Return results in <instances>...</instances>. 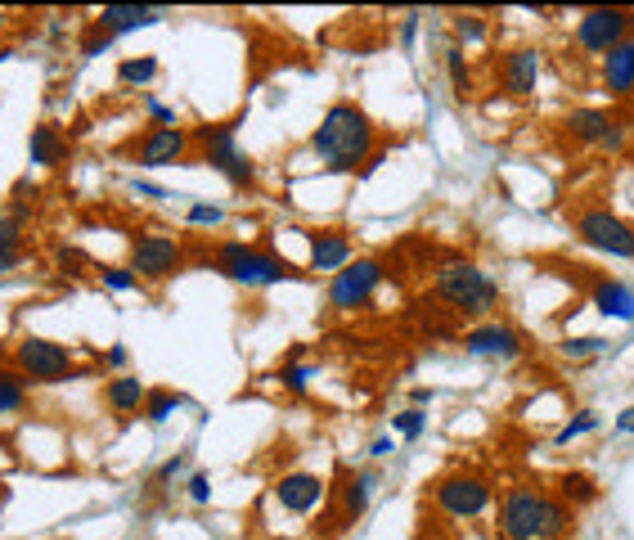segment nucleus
<instances>
[{"label": "nucleus", "mask_w": 634, "mask_h": 540, "mask_svg": "<svg viewBox=\"0 0 634 540\" xmlns=\"http://www.w3.org/2000/svg\"><path fill=\"white\" fill-rule=\"evenodd\" d=\"M239 122L243 118L199 127L194 131V149H199V163H207L216 176H226L230 190H252L256 185V163L239 149Z\"/></svg>", "instance_id": "obj_4"}, {"label": "nucleus", "mask_w": 634, "mask_h": 540, "mask_svg": "<svg viewBox=\"0 0 634 540\" xmlns=\"http://www.w3.org/2000/svg\"><path fill=\"white\" fill-rule=\"evenodd\" d=\"M0 27H5V14H0Z\"/></svg>", "instance_id": "obj_50"}, {"label": "nucleus", "mask_w": 634, "mask_h": 540, "mask_svg": "<svg viewBox=\"0 0 634 540\" xmlns=\"http://www.w3.org/2000/svg\"><path fill=\"white\" fill-rule=\"evenodd\" d=\"M553 495H563L572 509H576V504H594V500H599V482H594L589 473H563V478H558V491Z\"/></svg>", "instance_id": "obj_27"}, {"label": "nucleus", "mask_w": 634, "mask_h": 540, "mask_svg": "<svg viewBox=\"0 0 634 540\" xmlns=\"http://www.w3.org/2000/svg\"><path fill=\"white\" fill-rule=\"evenodd\" d=\"M77 351L55 343V338H41V334H23L10 351V365L27 379V387H50V383H68V379H91V370H82Z\"/></svg>", "instance_id": "obj_5"}, {"label": "nucleus", "mask_w": 634, "mask_h": 540, "mask_svg": "<svg viewBox=\"0 0 634 540\" xmlns=\"http://www.w3.org/2000/svg\"><path fill=\"white\" fill-rule=\"evenodd\" d=\"M436 298L459 311V315H472L477 324L481 320H495V307H500V279H491L477 262H445L432 279Z\"/></svg>", "instance_id": "obj_3"}, {"label": "nucleus", "mask_w": 634, "mask_h": 540, "mask_svg": "<svg viewBox=\"0 0 634 540\" xmlns=\"http://www.w3.org/2000/svg\"><path fill=\"white\" fill-rule=\"evenodd\" d=\"M190 154H194V135L184 127H148L122 144V158L140 167H190Z\"/></svg>", "instance_id": "obj_7"}, {"label": "nucleus", "mask_w": 634, "mask_h": 540, "mask_svg": "<svg viewBox=\"0 0 634 540\" xmlns=\"http://www.w3.org/2000/svg\"><path fill=\"white\" fill-rule=\"evenodd\" d=\"M392 428L400 432V437H405V442H419V437H423V432H428V415H423V410H415V406H409V410L392 415Z\"/></svg>", "instance_id": "obj_32"}, {"label": "nucleus", "mask_w": 634, "mask_h": 540, "mask_svg": "<svg viewBox=\"0 0 634 540\" xmlns=\"http://www.w3.org/2000/svg\"><path fill=\"white\" fill-rule=\"evenodd\" d=\"M589 302L603 320H634V284L617 279V275H599L589 284Z\"/></svg>", "instance_id": "obj_19"}, {"label": "nucleus", "mask_w": 634, "mask_h": 540, "mask_svg": "<svg viewBox=\"0 0 634 540\" xmlns=\"http://www.w3.org/2000/svg\"><path fill=\"white\" fill-rule=\"evenodd\" d=\"M167 19V10H158V5H104L99 14H95V23L104 27V32H113V36H127V32H140V27H154V23H163Z\"/></svg>", "instance_id": "obj_20"}, {"label": "nucleus", "mask_w": 634, "mask_h": 540, "mask_svg": "<svg viewBox=\"0 0 634 540\" xmlns=\"http://www.w3.org/2000/svg\"><path fill=\"white\" fill-rule=\"evenodd\" d=\"M14 266H23V248H0V275H10Z\"/></svg>", "instance_id": "obj_45"}, {"label": "nucleus", "mask_w": 634, "mask_h": 540, "mask_svg": "<svg viewBox=\"0 0 634 540\" xmlns=\"http://www.w3.org/2000/svg\"><path fill=\"white\" fill-rule=\"evenodd\" d=\"M445 72H451L455 95L468 99V95H472V72H468V55H464V46H451V50H445Z\"/></svg>", "instance_id": "obj_29"}, {"label": "nucleus", "mask_w": 634, "mask_h": 540, "mask_svg": "<svg viewBox=\"0 0 634 540\" xmlns=\"http://www.w3.org/2000/svg\"><path fill=\"white\" fill-rule=\"evenodd\" d=\"M374 144H379V127L374 118L364 113L360 104L351 99H338L324 108L320 127L311 131V154L324 163V171L333 176H351V171H364L369 158H374Z\"/></svg>", "instance_id": "obj_1"}, {"label": "nucleus", "mask_w": 634, "mask_h": 540, "mask_svg": "<svg viewBox=\"0 0 634 540\" xmlns=\"http://www.w3.org/2000/svg\"><path fill=\"white\" fill-rule=\"evenodd\" d=\"M212 266L226 279L243 284V288H271V284H284V279H307V271H297L288 257H279V252H271V248H256L248 239L216 243Z\"/></svg>", "instance_id": "obj_2"}, {"label": "nucleus", "mask_w": 634, "mask_h": 540, "mask_svg": "<svg viewBox=\"0 0 634 540\" xmlns=\"http://www.w3.org/2000/svg\"><path fill=\"white\" fill-rule=\"evenodd\" d=\"M311 379H315V365H284V370H279V383H284V392H292V396H302V392L311 387Z\"/></svg>", "instance_id": "obj_37"}, {"label": "nucleus", "mask_w": 634, "mask_h": 540, "mask_svg": "<svg viewBox=\"0 0 634 540\" xmlns=\"http://www.w3.org/2000/svg\"><path fill=\"white\" fill-rule=\"evenodd\" d=\"M455 41H464V46H481L487 41V32H491V23L481 19V14H455Z\"/></svg>", "instance_id": "obj_30"}, {"label": "nucleus", "mask_w": 634, "mask_h": 540, "mask_svg": "<svg viewBox=\"0 0 634 540\" xmlns=\"http://www.w3.org/2000/svg\"><path fill=\"white\" fill-rule=\"evenodd\" d=\"M419 406H432V387H415V410Z\"/></svg>", "instance_id": "obj_48"}, {"label": "nucleus", "mask_w": 634, "mask_h": 540, "mask_svg": "<svg viewBox=\"0 0 634 540\" xmlns=\"http://www.w3.org/2000/svg\"><path fill=\"white\" fill-rule=\"evenodd\" d=\"M184 221L199 226V230H216L220 221H226V207H216V203H190V207H184Z\"/></svg>", "instance_id": "obj_33"}, {"label": "nucleus", "mask_w": 634, "mask_h": 540, "mask_svg": "<svg viewBox=\"0 0 634 540\" xmlns=\"http://www.w3.org/2000/svg\"><path fill=\"white\" fill-rule=\"evenodd\" d=\"M144 113H148V122H154V127H180L176 122V108L163 104L158 95H144Z\"/></svg>", "instance_id": "obj_39"}, {"label": "nucleus", "mask_w": 634, "mask_h": 540, "mask_svg": "<svg viewBox=\"0 0 634 540\" xmlns=\"http://www.w3.org/2000/svg\"><path fill=\"white\" fill-rule=\"evenodd\" d=\"M576 239L603 257H617V262H634V226L621 221L617 212L608 207H585L576 212Z\"/></svg>", "instance_id": "obj_9"}, {"label": "nucleus", "mask_w": 634, "mask_h": 540, "mask_svg": "<svg viewBox=\"0 0 634 540\" xmlns=\"http://www.w3.org/2000/svg\"><path fill=\"white\" fill-rule=\"evenodd\" d=\"M23 406H27V379L10 365V360H0V419L19 415Z\"/></svg>", "instance_id": "obj_26"}, {"label": "nucleus", "mask_w": 634, "mask_h": 540, "mask_svg": "<svg viewBox=\"0 0 634 540\" xmlns=\"http://www.w3.org/2000/svg\"><path fill=\"white\" fill-rule=\"evenodd\" d=\"M495 487L481 473H445L432 482V509L445 514L451 523H472L491 509Z\"/></svg>", "instance_id": "obj_6"}, {"label": "nucleus", "mask_w": 634, "mask_h": 540, "mask_svg": "<svg viewBox=\"0 0 634 540\" xmlns=\"http://www.w3.org/2000/svg\"><path fill=\"white\" fill-rule=\"evenodd\" d=\"M158 77V59L154 55H140V59H122L118 63V86H148Z\"/></svg>", "instance_id": "obj_28"}, {"label": "nucleus", "mask_w": 634, "mask_h": 540, "mask_svg": "<svg viewBox=\"0 0 634 540\" xmlns=\"http://www.w3.org/2000/svg\"><path fill=\"white\" fill-rule=\"evenodd\" d=\"M184 266V248L171 235H135L131 239V271L140 284H163Z\"/></svg>", "instance_id": "obj_11"}, {"label": "nucleus", "mask_w": 634, "mask_h": 540, "mask_svg": "<svg viewBox=\"0 0 634 540\" xmlns=\"http://www.w3.org/2000/svg\"><path fill=\"white\" fill-rule=\"evenodd\" d=\"M441 540H464V536H441Z\"/></svg>", "instance_id": "obj_49"}, {"label": "nucleus", "mask_w": 634, "mask_h": 540, "mask_svg": "<svg viewBox=\"0 0 634 540\" xmlns=\"http://www.w3.org/2000/svg\"><path fill=\"white\" fill-rule=\"evenodd\" d=\"M415 36H419V14H405L400 19V46L409 50V46H415Z\"/></svg>", "instance_id": "obj_44"}, {"label": "nucleus", "mask_w": 634, "mask_h": 540, "mask_svg": "<svg viewBox=\"0 0 634 540\" xmlns=\"http://www.w3.org/2000/svg\"><path fill=\"white\" fill-rule=\"evenodd\" d=\"M190 406V396L184 392H171V387H148V396H144V423H154V428H163L176 410H184Z\"/></svg>", "instance_id": "obj_25"}, {"label": "nucleus", "mask_w": 634, "mask_h": 540, "mask_svg": "<svg viewBox=\"0 0 634 540\" xmlns=\"http://www.w3.org/2000/svg\"><path fill=\"white\" fill-rule=\"evenodd\" d=\"M617 432H625V437L634 432V406H625V410L617 415Z\"/></svg>", "instance_id": "obj_46"}, {"label": "nucleus", "mask_w": 634, "mask_h": 540, "mask_svg": "<svg viewBox=\"0 0 634 540\" xmlns=\"http://www.w3.org/2000/svg\"><path fill=\"white\" fill-rule=\"evenodd\" d=\"M307 248H311V257H307V271L315 275H338L351 257H356V243H351V230L343 226H324V230H307Z\"/></svg>", "instance_id": "obj_15"}, {"label": "nucleus", "mask_w": 634, "mask_h": 540, "mask_svg": "<svg viewBox=\"0 0 634 540\" xmlns=\"http://www.w3.org/2000/svg\"><path fill=\"white\" fill-rule=\"evenodd\" d=\"M599 86L612 99H630L634 95V36H625L617 50H608L599 59Z\"/></svg>", "instance_id": "obj_18"}, {"label": "nucleus", "mask_w": 634, "mask_h": 540, "mask_svg": "<svg viewBox=\"0 0 634 540\" xmlns=\"http://www.w3.org/2000/svg\"><path fill=\"white\" fill-rule=\"evenodd\" d=\"M144 396H148V387H144L135 374H118V379H108V383H104V406L113 410L122 423L135 419V415L144 410Z\"/></svg>", "instance_id": "obj_22"}, {"label": "nucleus", "mask_w": 634, "mask_h": 540, "mask_svg": "<svg viewBox=\"0 0 634 540\" xmlns=\"http://www.w3.org/2000/svg\"><path fill=\"white\" fill-rule=\"evenodd\" d=\"M127 360H131V351H127L122 343H113V347L104 351V365H108V370H127Z\"/></svg>", "instance_id": "obj_43"}, {"label": "nucleus", "mask_w": 634, "mask_h": 540, "mask_svg": "<svg viewBox=\"0 0 634 540\" xmlns=\"http://www.w3.org/2000/svg\"><path fill=\"white\" fill-rule=\"evenodd\" d=\"M113 41H118V36H113V32H104V27L91 19V23H86V32H82V46H77V50H82V59H95V55H104Z\"/></svg>", "instance_id": "obj_34"}, {"label": "nucleus", "mask_w": 634, "mask_h": 540, "mask_svg": "<svg viewBox=\"0 0 634 540\" xmlns=\"http://www.w3.org/2000/svg\"><path fill=\"white\" fill-rule=\"evenodd\" d=\"M599 351H608V338H594L589 334V338H567L563 343V356L567 360H585V356H599Z\"/></svg>", "instance_id": "obj_38"}, {"label": "nucleus", "mask_w": 634, "mask_h": 540, "mask_svg": "<svg viewBox=\"0 0 634 540\" xmlns=\"http://www.w3.org/2000/svg\"><path fill=\"white\" fill-rule=\"evenodd\" d=\"M55 262H59V271H63V275H82V266H86L82 248H68V243L55 252Z\"/></svg>", "instance_id": "obj_42"}, {"label": "nucleus", "mask_w": 634, "mask_h": 540, "mask_svg": "<svg viewBox=\"0 0 634 540\" xmlns=\"http://www.w3.org/2000/svg\"><path fill=\"white\" fill-rule=\"evenodd\" d=\"M194 473V468H190V455H171L163 468H158V478H154V487H171V482H184V478H190Z\"/></svg>", "instance_id": "obj_36"}, {"label": "nucleus", "mask_w": 634, "mask_h": 540, "mask_svg": "<svg viewBox=\"0 0 634 540\" xmlns=\"http://www.w3.org/2000/svg\"><path fill=\"white\" fill-rule=\"evenodd\" d=\"M369 455H374V459H387V455H392V437H374V446H369Z\"/></svg>", "instance_id": "obj_47"}, {"label": "nucleus", "mask_w": 634, "mask_h": 540, "mask_svg": "<svg viewBox=\"0 0 634 540\" xmlns=\"http://www.w3.org/2000/svg\"><path fill=\"white\" fill-rule=\"evenodd\" d=\"M68 135L55 127V122H36L32 127V135H27V158L36 163V167H59V163H68Z\"/></svg>", "instance_id": "obj_21"}, {"label": "nucleus", "mask_w": 634, "mask_h": 540, "mask_svg": "<svg viewBox=\"0 0 634 540\" xmlns=\"http://www.w3.org/2000/svg\"><path fill=\"white\" fill-rule=\"evenodd\" d=\"M184 495H190V504H207L212 500V478L203 473V468H194V473L184 478Z\"/></svg>", "instance_id": "obj_40"}, {"label": "nucleus", "mask_w": 634, "mask_h": 540, "mask_svg": "<svg viewBox=\"0 0 634 540\" xmlns=\"http://www.w3.org/2000/svg\"><path fill=\"white\" fill-rule=\"evenodd\" d=\"M540 72H545V55L536 46H517L500 59V86L513 95V99H527L536 95L540 86Z\"/></svg>", "instance_id": "obj_16"}, {"label": "nucleus", "mask_w": 634, "mask_h": 540, "mask_svg": "<svg viewBox=\"0 0 634 540\" xmlns=\"http://www.w3.org/2000/svg\"><path fill=\"white\" fill-rule=\"evenodd\" d=\"M383 262L379 257H351L338 275H328V307L333 311H360L374 302L379 284H383Z\"/></svg>", "instance_id": "obj_10"}, {"label": "nucleus", "mask_w": 634, "mask_h": 540, "mask_svg": "<svg viewBox=\"0 0 634 540\" xmlns=\"http://www.w3.org/2000/svg\"><path fill=\"white\" fill-rule=\"evenodd\" d=\"M563 131L581 144H599L608 154H621L625 149V122H617L608 108H572L563 118Z\"/></svg>", "instance_id": "obj_14"}, {"label": "nucleus", "mask_w": 634, "mask_h": 540, "mask_svg": "<svg viewBox=\"0 0 634 540\" xmlns=\"http://www.w3.org/2000/svg\"><path fill=\"white\" fill-rule=\"evenodd\" d=\"M131 194H135V199H154V203H167V199H184V194H171L167 185H154V180H140V176L131 180Z\"/></svg>", "instance_id": "obj_41"}, {"label": "nucleus", "mask_w": 634, "mask_h": 540, "mask_svg": "<svg viewBox=\"0 0 634 540\" xmlns=\"http://www.w3.org/2000/svg\"><path fill=\"white\" fill-rule=\"evenodd\" d=\"M594 428H599V415H594V410H581L576 419H567L563 428H558V437H553V446H572L576 437H589V432Z\"/></svg>", "instance_id": "obj_31"}, {"label": "nucleus", "mask_w": 634, "mask_h": 540, "mask_svg": "<svg viewBox=\"0 0 634 540\" xmlns=\"http://www.w3.org/2000/svg\"><path fill=\"white\" fill-rule=\"evenodd\" d=\"M625 36H634V10L625 5H608V10H585L576 32H572V41L581 55L589 59H603L608 50H617Z\"/></svg>", "instance_id": "obj_8"}, {"label": "nucleus", "mask_w": 634, "mask_h": 540, "mask_svg": "<svg viewBox=\"0 0 634 540\" xmlns=\"http://www.w3.org/2000/svg\"><path fill=\"white\" fill-rule=\"evenodd\" d=\"M374 487H379L374 468H356V473H347V487H343V527L356 523L369 509V495H374Z\"/></svg>", "instance_id": "obj_24"}, {"label": "nucleus", "mask_w": 634, "mask_h": 540, "mask_svg": "<svg viewBox=\"0 0 634 540\" xmlns=\"http://www.w3.org/2000/svg\"><path fill=\"white\" fill-rule=\"evenodd\" d=\"M324 495H328V482L320 473H302V468H297V473H284L275 482V504L288 514H311Z\"/></svg>", "instance_id": "obj_17"}, {"label": "nucleus", "mask_w": 634, "mask_h": 540, "mask_svg": "<svg viewBox=\"0 0 634 540\" xmlns=\"http://www.w3.org/2000/svg\"><path fill=\"white\" fill-rule=\"evenodd\" d=\"M540 495H545V487H536V482H513L500 495V540H536Z\"/></svg>", "instance_id": "obj_12"}, {"label": "nucleus", "mask_w": 634, "mask_h": 540, "mask_svg": "<svg viewBox=\"0 0 634 540\" xmlns=\"http://www.w3.org/2000/svg\"><path fill=\"white\" fill-rule=\"evenodd\" d=\"M522 347H527L522 334L504 320H481V324H472V329H464V351L472 360H495V365H509V360L522 356Z\"/></svg>", "instance_id": "obj_13"}, {"label": "nucleus", "mask_w": 634, "mask_h": 540, "mask_svg": "<svg viewBox=\"0 0 634 540\" xmlns=\"http://www.w3.org/2000/svg\"><path fill=\"white\" fill-rule=\"evenodd\" d=\"M572 527H576V509L563 495L545 491L540 495V518H536V540H563V536H572Z\"/></svg>", "instance_id": "obj_23"}, {"label": "nucleus", "mask_w": 634, "mask_h": 540, "mask_svg": "<svg viewBox=\"0 0 634 540\" xmlns=\"http://www.w3.org/2000/svg\"><path fill=\"white\" fill-rule=\"evenodd\" d=\"M99 284L108 288V293H131V288H140V279H135L131 266H104L99 271Z\"/></svg>", "instance_id": "obj_35"}]
</instances>
